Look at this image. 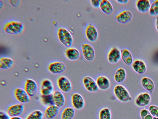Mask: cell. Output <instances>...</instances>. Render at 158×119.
<instances>
[{"mask_svg":"<svg viewBox=\"0 0 158 119\" xmlns=\"http://www.w3.org/2000/svg\"><path fill=\"white\" fill-rule=\"evenodd\" d=\"M148 110L150 113L154 117H158V107L155 105L149 106Z\"/></svg>","mask_w":158,"mask_h":119,"instance_id":"cell-34","label":"cell"},{"mask_svg":"<svg viewBox=\"0 0 158 119\" xmlns=\"http://www.w3.org/2000/svg\"><path fill=\"white\" fill-rule=\"evenodd\" d=\"M92 6L95 8L99 7L100 0H91L90 1Z\"/></svg>","mask_w":158,"mask_h":119,"instance_id":"cell-37","label":"cell"},{"mask_svg":"<svg viewBox=\"0 0 158 119\" xmlns=\"http://www.w3.org/2000/svg\"><path fill=\"white\" fill-rule=\"evenodd\" d=\"M53 86L52 82L49 79H45L41 83L42 88H49Z\"/></svg>","mask_w":158,"mask_h":119,"instance_id":"cell-35","label":"cell"},{"mask_svg":"<svg viewBox=\"0 0 158 119\" xmlns=\"http://www.w3.org/2000/svg\"><path fill=\"white\" fill-rule=\"evenodd\" d=\"M82 82L86 90L89 92H96L99 90L96 81L90 76L85 77L83 79Z\"/></svg>","mask_w":158,"mask_h":119,"instance_id":"cell-7","label":"cell"},{"mask_svg":"<svg viewBox=\"0 0 158 119\" xmlns=\"http://www.w3.org/2000/svg\"><path fill=\"white\" fill-rule=\"evenodd\" d=\"M85 33L87 40L91 42H94L98 39V30L96 27L91 23H89L86 26Z\"/></svg>","mask_w":158,"mask_h":119,"instance_id":"cell-4","label":"cell"},{"mask_svg":"<svg viewBox=\"0 0 158 119\" xmlns=\"http://www.w3.org/2000/svg\"><path fill=\"white\" fill-rule=\"evenodd\" d=\"M81 49L83 56L86 60L89 61L93 60L95 51L92 45L88 43H83L81 45Z\"/></svg>","mask_w":158,"mask_h":119,"instance_id":"cell-6","label":"cell"},{"mask_svg":"<svg viewBox=\"0 0 158 119\" xmlns=\"http://www.w3.org/2000/svg\"><path fill=\"white\" fill-rule=\"evenodd\" d=\"M57 84L60 90L64 93H69L72 90V83L65 76H61L59 77L57 80Z\"/></svg>","mask_w":158,"mask_h":119,"instance_id":"cell-5","label":"cell"},{"mask_svg":"<svg viewBox=\"0 0 158 119\" xmlns=\"http://www.w3.org/2000/svg\"><path fill=\"white\" fill-rule=\"evenodd\" d=\"M44 114L39 110H34L29 113L25 119H43Z\"/></svg>","mask_w":158,"mask_h":119,"instance_id":"cell-29","label":"cell"},{"mask_svg":"<svg viewBox=\"0 0 158 119\" xmlns=\"http://www.w3.org/2000/svg\"><path fill=\"white\" fill-rule=\"evenodd\" d=\"M126 74V71L125 69L123 67L119 68L116 70L114 73V80L117 83H122L125 79Z\"/></svg>","mask_w":158,"mask_h":119,"instance_id":"cell-24","label":"cell"},{"mask_svg":"<svg viewBox=\"0 0 158 119\" xmlns=\"http://www.w3.org/2000/svg\"><path fill=\"white\" fill-rule=\"evenodd\" d=\"M54 104L61 108L64 106L65 102L64 95L62 92L59 90H56L52 93Z\"/></svg>","mask_w":158,"mask_h":119,"instance_id":"cell-18","label":"cell"},{"mask_svg":"<svg viewBox=\"0 0 158 119\" xmlns=\"http://www.w3.org/2000/svg\"><path fill=\"white\" fill-rule=\"evenodd\" d=\"M136 6L139 11L145 13L149 11L151 5L148 0H138L136 2Z\"/></svg>","mask_w":158,"mask_h":119,"instance_id":"cell-21","label":"cell"},{"mask_svg":"<svg viewBox=\"0 0 158 119\" xmlns=\"http://www.w3.org/2000/svg\"><path fill=\"white\" fill-rule=\"evenodd\" d=\"M121 58V51L116 47L112 48L109 51L107 59L110 64H115L117 63Z\"/></svg>","mask_w":158,"mask_h":119,"instance_id":"cell-9","label":"cell"},{"mask_svg":"<svg viewBox=\"0 0 158 119\" xmlns=\"http://www.w3.org/2000/svg\"><path fill=\"white\" fill-rule=\"evenodd\" d=\"M156 27L158 31V16H157L156 18Z\"/></svg>","mask_w":158,"mask_h":119,"instance_id":"cell-40","label":"cell"},{"mask_svg":"<svg viewBox=\"0 0 158 119\" xmlns=\"http://www.w3.org/2000/svg\"><path fill=\"white\" fill-rule=\"evenodd\" d=\"M149 11L152 15L155 16L158 15V0H155L152 3Z\"/></svg>","mask_w":158,"mask_h":119,"instance_id":"cell-31","label":"cell"},{"mask_svg":"<svg viewBox=\"0 0 158 119\" xmlns=\"http://www.w3.org/2000/svg\"><path fill=\"white\" fill-rule=\"evenodd\" d=\"M71 99L72 105L75 109L80 110L84 107L85 101L80 94L78 93L72 94Z\"/></svg>","mask_w":158,"mask_h":119,"instance_id":"cell-8","label":"cell"},{"mask_svg":"<svg viewBox=\"0 0 158 119\" xmlns=\"http://www.w3.org/2000/svg\"><path fill=\"white\" fill-rule=\"evenodd\" d=\"M75 114V109L72 107L65 108L62 111L61 119H73Z\"/></svg>","mask_w":158,"mask_h":119,"instance_id":"cell-26","label":"cell"},{"mask_svg":"<svg viewBox=\"0 0 158 119\" xmlns=\"http://www.w3.org/2000/svg\"><path fill=\"white\" fill-rule=\"evenodd\" d=\"M42 104L45 106H49L54 104L52 94L48 95H42L41 97Z\"/></svg>","mask_w":158,"mask_h":119,"instance_id":"cell-30","label":"cell"},{"mask_svg":"<svg viewBox=\"0 0 158 119\" xmlns=\"http://www.w3.org/2000/svg\"><path fill=\"white\" fill-rule=\"evenodd\" d=\"M132 16V14L130 11L125 10L118 13L114 17V19L119 23L125 24L131 20Z\"/></svg>","mask_w":158,"mask_h":119,"instance_id":"cell-12","label":"cell"},{"mask_svg":"<svg viewBox=\"0 0 158 119\" xmlns=\"http://www.w3.org/2000/svg\"><path fill=\"white\" fill-rule=\"evenodd\" d=\"M80 52L79 50L75 48H70L66 50L65 55L69 60L75 61L77 60L80 56Z\"/></svg>","mask_w":158,"mask_h":119,"instance_id":"cell-22","label":"cell"},{"mask_svg":"<svg viewBox=\"0 0 158 119\" xmlns=\"http://www.w3.org/2000/svg\"><path fill=\"white\" fill-rule=\"evenodd\" d=\"M60 108L55 104L48 106L45 110L44 116L47 119H53L58 114Z\"/></svg>","mask_w":158,"mask_h":119,"instance_id":"cell-17","label":"cell"},{"mask_svg":"<svg viewBox=\"0 0 158 119\" xmlns=\"http://www.w3.org/2000/svg\"><path fill=\"white\" fill-rule=\"evenodd\" d=\"M96 82L99 89L101 90H106L110 87V81L109 79L105 76H99L96 79Z\"/></svg>","mask_w":158,"mask_h":119,"instance_id":"cell-16","label":"cell"},{"mask_svg":"<svg viewBox=\"0 0 158 119\" xmlns=\"http://www.w3.org/2000/svg\"><path fill=\"white\" fill-rule=\"evenodd\" d=\"M11 117L6 112L2 110L0 111V119H10Z\"/></svg>","mask_w":158,"mask_h":119,"instance_id":"cell-36","label":"cell"},{"mask_svg":"<svg viewBox=\"0 0 158 119\" xmlns=\"http://www.w3.org/2000/svg\"><path fill=\"white\" fill-rule=\"evenodd\" d=\"M132 68L135 72L139 74L144 73L146 70V66L144 62L139 60L134 61L132 64Z\"/></svg>","mask_w":158,"mask_h":119,"instance_id":"cell-20","label":"cell"},{"mask_svg":"<svg viewBox=\"0 0 158 119\" xmlns=\"http://www.w3.org/2000/svg\"><path fill=\"white\" fill-rule=\"evenodd\" d=\"M58 36L60 42L67 47L72 46L73 42V38L70 33L66 29L59 28L58 31Z\"/></svg>","mask_w":158,"mask_h":119,"instance_id":"cell-2","label":"cell"},{"mask_svg":"<svg viewBox=\"0 0 158 119\" xmlns=\"http://www.w3.org/2000/svg\"><path fill=\"white\" fill-rule=\"evenodd\" d=\"M111 111L107 107L102 108L99 112V119H111Z\"/></svg>","mask_w":158,"mask_h":119,"instance_id":"cell-28","label":"cell"},{"mask_svg":"<svg viewBox=\"0 0 158 119\" xmlns=\"http://www.w3.org/2000/svg\"><path fill=\"white\" fill-rule=\"evenodd\" d=\"M66 68L65 64L60 61L55 62L51 63L48 67L49 71L53 74H58L64 72Z\"/></svg>","mask_w":158,"mask_h":119,"instance_id":"cell-14","label":"cell"},{"mask_svg":"<svg viewBox=\"0 0 158 119\" xmlns=\"http://www.w3.org/2000/svg\"><path fill=\"white\" fill-rule=\"evenodd\" d=\"M10 119H23L20 116H16L11 117Z\"/></svg>","mask_w":158,"mask_h":119,"instance_id":"cell-39","label":"cell"},{"mask_svg":"<svg viewBox=\"0 0 158 119\" xmlns=\"http://www.w3.org/2000/svg\"><path fill=\"white\" fill-rule=\"evenodd\" d=\"M121 58L123 62L126 65H130L133 62L132 55L127 49H123L121 50Z\"/></svg>","mask_w":158,"mask_h":119,"instance_id":"cell-23","label":"cell"},{"mask_svg":"<svg viewBox=\"0 0 158 119\" xmlns=\"http://www.w3.org/2000/svg\"><path fill=\"white\" fill-rule=\"evenodd\" d=\"M141 83L145 89L151 93L152 92L154 88V84L151 79L147 77H143L141 80Z\"/></svg>","mask_w":158,"mask_h":119,"instance_id":"cell-25","label":"cell"},{"mask_svg":"<svg viewBox=\"0 0 158 119\" xmlns=\"http://www.w3.org/2000/svg\"><path fill=\"white\" fill-rule=\"evenodd\" d=\"M24 110V107L22 104L11 105L7 109L6 112L11 117L19 116Z\"/></svg>","mask_w":158,"mask_h":119,"instance_id":"cell-10","label":"cell"},{"mask_svg":"<svg viewBox=\"0 0 158 119\" xmlns=\"http://www.w3.org/2000/svg\"><path fill=\"white\" fill-rule=\"evenodd\" d=\"M151 100L150 96L148 92L142 93L139 94L136 98L135 102L139 107L145 106L148 105Z\"/></svg>","mask_w":158,"mask_h":119,"instance_id":"cell-15","label":"cell"},{"mask_svg":"<svg viewBox=\"0 0 158 119\" xmlns=\"http://www.w3.org/2000/svg\"><path fill=\"white\" fill-rule=\"evenodd\" d=\"M38 89L36 82L31 79H27L25 82L24 90L30 97H33L36 94Z\"/></svg>","mask_w":158,"mask_h":119,"instance_id":"cell-11","label":"cell"},{"mask_svg":"<svg viewBox=\"0 0 158 119\" xmlns=\"http://www.w3.org/2000/svg\"><path fill=\"white\" fill-rule=\"evenodd\" d=\"M54 89L53 85L49 88H41L40 92L42 95H48L53 93Z\"/></svg>","mask_w":158,"mask_h":119,"instance_id":"cell-33","label":"cell"},{"mask_svg":"<svg viewBox=\"0 0 158 119\" xmlns=\"http://www.w3.org/2000/svg\"><path fill=\"white\" fill-rule=\"evenodd\" d=\"M140 114L142 119H153L152 116L149 110L145 108L143 109L140 111Z\"/></svg>","mask_w":158,"mask_h":119,"instance_id":"cell-32","label":"cell"},{"mask_svg":"<svg viewBox=\"0 0 158 119\" xmlns=\"http://www.w3.org/2000/svg\"><path fill=\"white\" fill-rule=\"evenodd\" d=\"M14 95L16 99L19 102L23 104L30 102L31 99L27 92L22 88H17L14 91Z\"/></svg>","mask_w":158,"mask_h":119,"instance_id":"cell-13","label":"cell"},{"mask_svg":"<svg viewBox=\"0 0 158 119\" xmlns=\"http://www.w3.org/2000/svg\"><path fill=\"white\" fill-rule=\"evenodd\" d=\"M153 119H158V117H154Z\"/></svg>","mask_w":158,"mask_h":119,"instance_id":"cell-41","label":"cell"},{"mask_svg":"<svg viewBox=\"0 0 158 119\" xmlns=\"http://www.w3.org/2000/svg\"><path fill=\"white\" fill-rule=\"evenodd\" d=\"M115 1L120 4H126L129 1L128 0H117Z\"/></svg>","mask_w":158,"mask_h":119,"instance_id":"cell-38","label":"cell"},{"mask_svg":"<svg viewBox=\"0 0 158 119\" xmlns=\"http://www.w3.org/2000/svg\"><path fill=\"white\" fill-rule=\"evenodd\" d=\"M23 28V25L21 23L15 21L7 22L3 28L5 32L11 34H17L21 33Z\"/></svg>","mask_w":158,"mask_h":119,"instance_id":"cell-3","label":"cell"},{"mask_svg":"<svg viewBox=\"0 0 158 119\" xmlns=\"http://www.w3.org/2000/svg\"><path fill=\"white\" fill-rule=\"evenodd\" d=\"M99 7L104 13L107 15L111 14L114 11L112 4L108 0H101Z\"/></svg>","mask_w":158,"mask_h":119,"instance_id":"cell-19","label":"cell"},{"mask_svg":"<svg viewBox=\"0 0 158 119\" xmlns=\"http://www.w3.org/2000/svg\"><path fill=\"white\" fill-rule=\"evenodd\" d=\"M113 92L116 98L121 102H126L132 100L128 91L121 85H116L114 88Z\"/></svg>","mask_w":158,"mask_h":119,"instance_id":"cell-1","label":"cell"},{"mask_svg":"<svg viewBox=\"0 0 158 119\" xmlns=\"http://www.w3.org/2000/svg\"><path fill=\"white\" fill-rule=\"evenodd\" d=\"M14 61L10 58L1 57L0 59V68L2 69H7L10 68L13 65Z\"/></svg>","mask_w":158,"mask_h":119,"instance_id":"cell-27","label":"cell"}]
</instances>
